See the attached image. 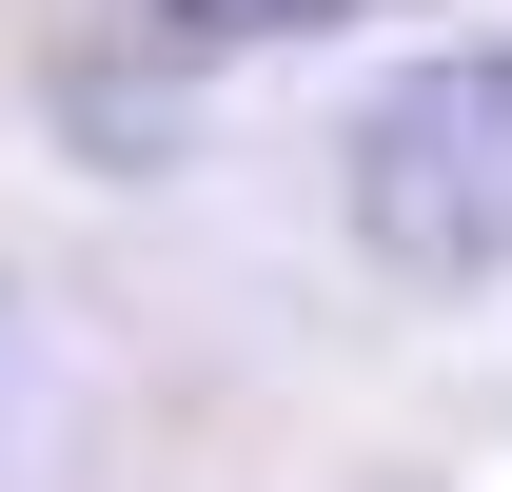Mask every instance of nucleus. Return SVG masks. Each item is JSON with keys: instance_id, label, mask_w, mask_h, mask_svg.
I'll list each match as a JSON object with an SVG mask.
<instances>
[{"instance_id": "2", "label": "nucleus", "mask_w": 512, "mask_h": 492, "mask_svg": "<svg viewBox=\"0 0 512 492\" xmlns=\"http://www.w3.org/2000/svg\"><path fill=\"white\" fill-rule=\"evenodd\" d=\"M197 40H296V20H335V0H178Z\"/></svg>"}, {"instance_id": "1", "label": "nucleus", "mask_w": 512, "mask_h": 492, "mask_svg": "<svg viewBox=\"0 0 512 492\" xmlns=\"http://www.w3.org/2000/svg\"><path fill=\"white\" fill-rule=\"evenodd\" d=\"M355 237L394 276H512V40H453V60L375 79V119H355Z\"/></svg>"}]
</instances>
